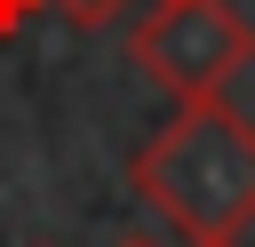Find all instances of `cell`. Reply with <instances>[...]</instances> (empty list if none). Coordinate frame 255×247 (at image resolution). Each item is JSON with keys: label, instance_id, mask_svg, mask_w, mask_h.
<instances>
[{"label": "cell", "instance_id": "obj_1", "mask_svg": "<svg viewBox=\"0 0 255 247\" xmlns=\"http://www.w3.org/2000/svg\"><path fill=\"white\" fill-rule=\"evenodd\" d=\"M128 183L151 215H167L191 247H223L255 223V120L215 104H183L135 159Z\"/></svg>", "mask_w": 255, "mask_h": 247}, {"label": "cell", "instance_id": "obj_2", "mask_svg": "<svg viewBox=\"0 0 255 247\" xmlns=\"http://www.w3.org/2000/svg\"><path fill=\"white\" fill-rule=\"evenodd\" d=\"M135 64L175 96V104H215L247 64H255V24L231 0H159L135 24Z\"/></svg>", "mask_w": 255, "mask_h": 247}, {"label": "cell", "instance_id": "obj_3", "mask_svg": "<svg viewBox=\"0 0 255 247\" xmlns=\"http://www.w3.org/2000/svg\"><path fill=\"white\" fill-rule=\"evenodd\" d=\"M40 16H64L72 32H104L128 16V0H40Z\"/></svg>", "mask_w": 255, "mask_h": 247}, {"label": "cell", "instance_id": "obj_4", "mask_svg": "<svg viewBox=\"0 0 255 247\" xmlns=\"http://www.w3.org/2000/svg\"><path fill=\"white\" fill-rule=\"evenodd\" d=\"M32 16H40V0H0V40H16Z\"/></svg>", "mask_w": 255, "mask_h": 247}, {"label": "cell", "instance_id": "obj_5", "mask_svg": "<svg viewBox=\"0 0 255 247\" xmlns=\"http://www.w3.org/2000/svg\"><path fill=\"white\" fill-rule=\"evenodd\" d=\"M120 247H159V239H143V231H128V239H120Z\"/></svg>", "mask_w": 255, "mask_h": 247}, {"label": "cell", "instance_id": "obj_6", "mask_svg": "<svg viewBox=\"0 0 255 247\" xmlns=\"http://www.w3.org/2000/svg\"><path fill=\"white\" fill-rule=\"evenodd\" d=\"M223 247H239V239H223Z\"/></svg>", "mask_w": 255, "mask_h": 247}]
</instances>
